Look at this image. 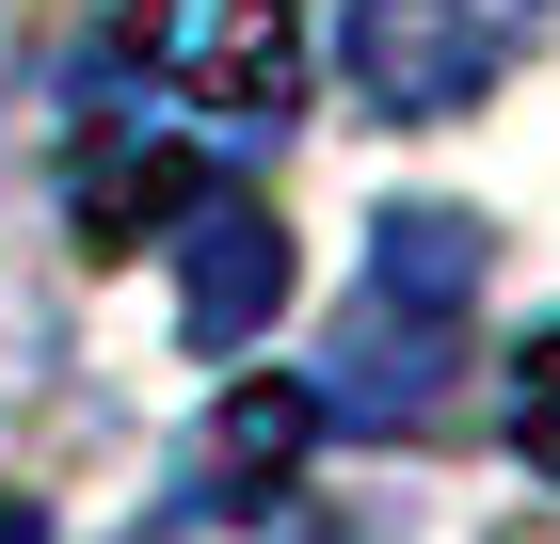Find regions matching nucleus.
Returning a JSON list of instances; mask_svg holds the SVG:
<instances>
[{
  "instance_id": "obj_1",
  "label": "nucleus",
  "mask_w": 560,
  "mask_h": 544,
  "mask_svg": "<svg viewBox=\"0 0 560 544\" xmlns=\"http://www.w3.org/2000/svg\"><path fill=\"white\" fill-rule=\"evenodd\" d=\"M289 96H304L289 0H129L113 48H96V128L176 144V161H224V144L289 128Z\"/></svg>"
},
{
  "instance_id": "obj_2",
  "label": "nucleus",
  "mask_w": 560,
  "mask_h": 544,
  "mask_svg": "<svg viewBox=\"0 0 560 544\" xmlns=\"http://www.w3.org/2000/svg\"><path fill=\"white\" fill-rule=\"evenodd\" d=\"M465 304H480V224L465 209H385L369 241V289H352V336L320 369V417H417L448 352H465Z\"/></svg>"
},
{
  "instance_id": "obj_3",
  "label": "nucleus",
  "mask_w": 560,
  "mask_h": 544,
  "mask_svg": "<svg viewBox=\"0 0 560 544\" xmlns=\"http://www.w3.org/2000/svg\"><path fill=\"white\" fill-rule=\"evenodd\" d=\"M545 48V0H352L337 16V81L385 128H448Z\"/></svg>"
},
{
  "instance_id": "obj_4",
  "label": "nucleus",
  "mask_w": 560,
  "mask_h": 544,
  "mask_svg": "<svg viewBox=\"0 0 560 544\" xmlns=\"http://www.w3.org/2000/svg\"><path fill=\"white\" fill-rule=\"evenodd\" d=\"M161 241H176V321H192V352H241V336L289 304V224H272L257 193H224V176L161 224Z\"/></svg>"
},
{
  "instance_id": "obj_5",
  "label": "nucleus",
  "mask_w": 560,
  "mask_h": 544,
  "mask_svg": "<svg viewBox=\"0 0 560 544\" xmlns=\"http://www.w3.org/2000/svg\"><path fill=\"white\" fill-rule=\"evenodd\" d=\"M513 449H528V464L560 481V321H545V336L513 352Z\"/></svg>"
},
{
  "instance_id": "obj_6",
  "label": "nucleus",
  "mask_w": 560,
  "mask_h": 544,
  "mask_svg": "<svg viewBox=\"0 0 560 544\" xmlns=\"http://www.w3.org/2000/svg\"><path fill=\"white\" fill-rule=\"evenodd\" d=\"M161 544H304V529H272V512H176Z\"/></svg>"
},
{
  "instance_id": "obj_7",
  "label": "nucleus",
  "mask_w": 560,
  "mask_h": 544,
  "mask_svg": "<svg viewBox=\"0 0 560 544\" xmlns=\"http://www.w3.org/2000/svg\"><path fill=\"white\" fill-rule=\"evenodd\" d=\"M0 544H48V512H33V497H0Z\"/></svg>"
}]
</instances>
